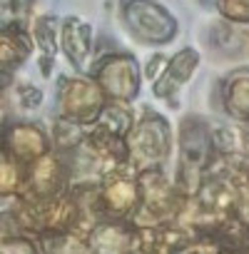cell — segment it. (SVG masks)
Segmentation results:
<instances>
[{"label":"cell","instance_id":"1","mask_svg":"<svg viewBox=\"0 0 249 254\" xmlns=\"http://www.w3.org/2000/svg\"><path fill=\"white\" fill-rule=\"evenodd\" d=\"M219 8L232 20H249V0H219Z\"/></svg>","mask_w":249,"mask_h":254}]
</instances>
